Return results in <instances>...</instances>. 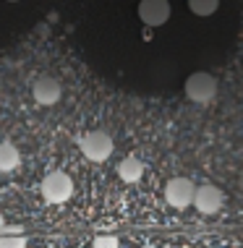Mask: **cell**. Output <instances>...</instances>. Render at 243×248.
I'll list each match as a JSON object with an SVG mask.
<instances>
[{"label":"cell","mask_w":243,"mask_h":248,"mask_svg":"<svg viewBox=\"0 0 243 248\" xmlns=\"http://www.w3.org/2000/svg\"><path fill=\"white\" fill-rule=\"evenodd\" d=\"M71 196H73V180L65 172L55 170L42 180V199L47 204H63Z\"/></svg>","instance_id":"cell-1"},{"label":"cell","mask_w":243,"mask_h":248,"mask_svg":"<svg viewBox=\"0 0 243 248\" xmlns=\"http://www.w3.org/2000/svg\"><path fill=\"white\" fill-rule=\"evenodd\" d=\"M186 94L191 102H209V99L217 94V81H214L212 73L196 71L186 78Z\"/></svg>","instance_id":"cell-2"},{"label":"cell","mask_w":243,"mask_h":248,"mask_svg":"<svg viewBox=\"0 0 243 248\" xmlns=\"http://www.w3.org/2000/svg\"><path fill=\"white\" fill-rule=\"evenodd\" d=\"M81 152H84V157L92 159V162H105L113 154V139L107 136L105 131H92L81 139Z\"/></svg>","instance_id":"cell-3"},{"label":"cell","mask_w":243,"mask_h":248,"mask_svg":"<svg viewBox=\"0 0 243 248\" xmlns=\"http://www.w3.org/2000/svg\"><path fill=\"white\" fill-rule=\"evenodd\" d=\"M194 196H196V188L188 178H173L170 183L165 186V199L173 209H186V206L194 204Z\"/></svg>","instance_id":"cell-4"},{"label":"cell","mask_w":243,"mask_h":248,"mask_svg":"<svg viewBox=\"0 0 243 248\" xmlns=\"http://www.w3.org/2000/svg\"><path fill=\"white\" fill-rule=\"evenodd\" d=\"M139 18L146 26H162L170 18V3H167V0H141L139 3Z\"/></svg>","instance_id":"cell-5"},{"label":"cell","mask_w":243,"mask_h":248,"mask_svg":"<svg viewBox=\"0 0 243 248\" xmlns=\"http://www.w3.org/2000/svg\"><path fill=\"white\" fill-rule=\"evenodd\" d=\"M222 201H225V196H222V191L217 188V186H199L196 188V196H194V206L201 212V214H214L222 209Z\"/></svg>","instance_id":"cell-6"},{"label":"cell","mask_w":243,"mask_h":248,"mask_svg":"<svg viewBox=\"0 0 243 248\" xmlns=\"http://www.w3.org/2000/svg\"><path fill=\"white\" fill-rule=\"evenodd\" d=\"M32 94H34V99L39 105H55L58 99H60V84H58V78H52V76H39L34 86H32Z\"/></svg>","instance_id":"cell-7"},{"label":"cell","mask_w":243,"mask_h":248,"mask_svg":"<svg viewBox=\"0 0 243 248\" xmlns=\"http://www.w3.org/2000/svg\"><path fill=\"white\" fill-rule=\"evenodd\" d=\"M144 175V162H141L139 157H126V159H120V165H118V178L123 180V183H136V180Z\"/></svg>","instance_id":"cell-8"},{"label":"cell","mask_w":243,"mask_h":248,"mask_svg":"<svg viewBox=\"0 0 243 248\" xmlns=\"http://www.w3.org/2000/svg\"><path fill=\"white\" fill-rule=\"evenodd\" d=\"M18 162H21V154H18L16 146H13L11 141H3V144H0V172L16 170Z\"/></svg>","instance_id":"cell-9"},{"label":"cell","mask_w":243,"mask_h":248,"mask_svg":"<svg viewBox=\"0 0 243 248\" xmlns=\"http://www.w3.org/2000/svg\"><path fill=\"white\" fill-rule=\"evenodd\" d=\"M220 0H188V8H191V13H196V16H212L214 11H217Z\"/></svg>","instance_id":"cell-10"},{"label":"cell","mask_w":243,"mask_h":248,"mask_svg":"<svg viewBox=\"0 0 243 248\" xmlns=\"http://www.w3.org/2000/svg\"><path fill=\"white\" fill-rule=\"evenodd\" d=\"M0 248H26V240H24V235L16 232V227H8L0 235Z\"/></svg>","instance_id":"cell-11"},{"label":"cell","mask_w":243,"mask_h":248,"mask_svg":"<svg viewBox=\"0 0 243 248\" xmlns=\"http://www.w3.org/2000/svg\"><path fill=\"white\" fill-rule=\"evenodd\" d=\"M94 248H118L115 235H97L94 238Z\"/></svg>","instance_id":"cell-12"},{"label":"cell","mask_w":243,"mask_h":248,"mask_svg":"<svg viewBox=\"0 0 243 248\" xmlns=\"http://www.w3.org/2000/svg\"><path fill=\"white\" fill-rule=\"evenodd\" d=\"M3 230H5V219H3V214H0V235H3Z\"/></svg>","instance_id":"cell-13"},{"label":"cell","mask_w":243,"mask_h":248,"mask_svg":"<svg viewBox=\"0 0 243 248\" xmlns=\"http://www.w3.org/2000/svg\"><path fill=\"white\" fill-rule=\"evenodd\" d=\"M141 248H157V246H141Z\"/></svg>","instance_id":"cell-14"},{"label":"cell","mask_w":243,"mask_h":248,"mask_svg":"<svg viewBox=\"0 0 243 248\" xmlns=\"http://www.w3.org/2000/svg\"><path fill=\"white\" fill-rule=\"evenodd\" d=\"M8 3H18V0H8Z\"/></svg>","instance_id":"cell-15"}]
</instances>
